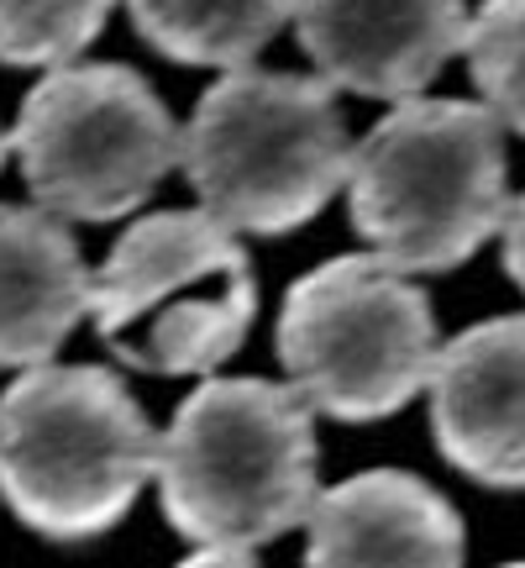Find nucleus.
Wrapping results in <instances>:
<instances>
[{
	"instance_id": "f03ea898",
	"label": "nucleus",
	"mask_w": 525,
	"mask_h": 568,
	"mask_svg": "<svg viewBox=\"0 0 525 568\" xmlns=\"http://www.w3.org/2000/svg\"><path fill=\"white\" fill-rule=\"evenodd\" d=\"M352 226L404 274H446L509 211L505 126L473 101H400L347 163Z\"/></svg>"
},
{
	"instance_id": "9b49d317",
	"label": "nucleus",
	"mask_w": 525,
	"mask_h": 568,
	"mask_svg": "<svg viewBox=\"0 0 525 568\" xmlns=\"http://www.w3.org/2000/svg\"><path fill=\"white\" fill-rule=\"evenodd\" d=\"M90 305L80 243L53 211L0 205V368L48 364Z\"/></svg>"
},
{
	"instance_id": "a211bd4d",
	"label": "nucleus",
	"mask_w": 525,
	"mask_h": 568,
	"mask_svg": "<svg viewBox=\"0 0 525 568\" xmlns=\"http://www.w3.org/2000/svg\"><path fill=\"white\" fill-rule=\"evenodd\" d=\"M505 568H525V564H505Z\"/></svg>"
},
{
	"instance_id": "ddd939ff",
	"label": "nucleus",
	"mask_w": 525,
	"mask_h": 568,
	"mask_svg": "<svg viewBox=\"0 0 525 568\" xmlns=\"http://www.w3.org/2000/svg\"><path fill=\"white\" fill-rule=\"evenodd\" d=\"M116 0H0V63L59 69L101 38Z\"/></svg>"
},
{
	"instance_id": "4468645a",
	"label": "nucleus",
	"mask_w": 525,
	"mask_h": 568,
	"mask_svg": "<svg viewBox=\"0 0 525 568\" xmlns=\"http://www.w3.org/2000/svg\"><path fill=\"white\" fill-rule=\"evenodd\" d=\"M463 53L484 105L525 138V0H484L467 17Z\"/></svg>"
},
{
	"instance_id": "f257e3e1",
	"label": "nucleus",
	"mask_w": 525,
	"mask_h": 568,
	"mask_svg": "<svg viewBox=\"0 0 525 568\" xmlns=\"http://www.w3.org/2000/svg\"><path fill=\"white\" fill-rule=\"evenodd\" d=\"M163 516L200 548H258L316 506V422L295 385L205 379L158 437Z\"/></svg>"
},
{
	"instance_id": "20e7f679",
	"label": "nucleus",
	"mask_w": 525,
	"mask_h": 568,
	"mask_svg": "<svg viewBox=\"0 0 525 568\" xmlns=\"http://www.w3.org/2000/svg\"><path fill=\"white\" fill-rule=\"evenodd\" d=\"M179 163L200 211L231 232L279 237L347 184L352 142L326 80L226 69L179 132Z\"/></svg>"
},
{
	"instance_id": "423d86ee",
	"label": "nucleus",
	"mask_w": 525,
	"mask_h": 568,
	"mask_svg": "<svg viewBox=\"0 0 525 568\" xmlns=\"http://www.w3.org/2000/svg\"><path fill=\"white\" fill-rule=\"evenodd\" d=\"M279 358L310 410L379 422L410 406L436 364V316L421 284L379 253H347L289 284Z\"/></svg>"
},
{
	"instance_id": "2eb2a0df",
	"label": "nucleus",
	"mask_w": 525,
	"mask_h": 568,
	"mask_svg": "<svg viewBox=\"0 0 525 568\" xmlns=\"http://www.w3.org/2000/svg\"><path fill=\"white\" fill-rule=\"evenodd\" d=\"M500 237H505V268H509V280L525 290V195H521V201H509L505 222H500Z\"/></svg>"
},
{
	"instance_id": "f8f14e48",
	"label": "nucleus",
	"mask_w": 525,
	"mask_h": 568,
	"mask_svg": "<svg viewBox=\"0 0 525 568\" xmlns=\"http://www.w3.org/2000/svg\"><path fill=\"white\" fill-rule=\"evenodd\" d=\"M126 11L163 59L243 69L295 17V0H126Z\"/></svg>"
},
{
	"instance_id": "0eeeda50",
	"label": "nucleus",
	"mask_w": 525,
	"mask_h": 568,
	"mask_svg": "<svg viewBox=\"0 0 525 568\" xmlns=\"http://www.w3.org/2000/svg\"><path fill=\"white\" fill-rule=\"evenodd\" d=\"M11 153L42 211L116 222L179 163V126L126 63H59L21 101Z\"/></svg>"
},
{
	"instance_id": "39448f33",
	"label": "nucleus",
	"mask_w": 525,
	"mask_h": 568,
	"mask_svg": "<svg viewBox=\"0 0 525 568\" xmlns=\"http://www.w3.org/2000/svg\"><path fill=\"white\" fill-rule=\"evenodd\" d=\"M101 343L147 374H210L253 332L258 280L247 247L210 211H158L116 237L90 274Z\"/></svg>"
},
{
	"instance_id": "7ed1b4c3",
	"label": "nucleus",
	"mask_w": 525,
	"mask_h": 568,
	"mask_svg": "<svg viewBox=\"0 0 525 568\" xmlns=\"http://www.w3.org/2000/svg\"><path fill=\"white\" fill-rule=\"evenodd\" d=\"M158 474V432L111 368L32 364L0 395V495L59 542L101 537Z\"/></svg>"
},
{
	"instance_id": "9d476101",
	"label": "nucleus",
	"mask_w": 525,
	"mask_h": 568,
	"mask_svg": "<svg viewBox=\"0 0 525 568\" xmlns=\"http://www.w3.org/2000/svg\"><path fill=\"white\" fill-rule=\"evenodd\" d=\"M305 568H463V521L446 495L373 468L316 495Z\"/></svg>"
},
{
	"instance_id": "1a4fd4ad",
	"label": "nucleus",
	"mask_w": 525,
	"mask_h": 568,
	"mask_svg": "<svg viewBox=\"0 0 525 568\" xmlns=\"http://www.w3.org/2000/svg\"><path fill=\"white\" fill-rule=\"evenodd\" d=\"M425 385L446 464L488 489H525V316L457 332Z\"/></svg>"
},
{
	"instance_id": "f3484780",
	"label": "nucleus",
	"mask_w": 525,
	"mask_h": 568,
	"mask_svg": "<svg viewBox=\"0 0 525 568\" xmlns=\"http://www.w3.org/2000/svg\"><path fill=\"white\" fill-rule=\"evenodd\" d=\"M6 153H11V138H0V163H6Z\"/></svg>"
},
{
	"instance_id": "dca6fc26",
	"label": "nucleus",
	"mask_w": 525,
	"mask_h": 568,
	"mask_svg": "<svg viewBox=\"0 0 525 568\" xmlns=\"http://www.w3.org/2000/svg\"><path fill=\"white\" fill-rule=\"evenodd\" d=\"M179 568H258V564L247 558V548H205L195 558H184Z\"/></svg>"
},
{
	"instance_id": "6e6552de",
	"label": "nucleus",
	"mask_w": 525,
	"mask_h": 568,
	"mask_svg": "<svg viewBox=\"0 0 525 568\" xmlns=\"http://www.w3.org/2000/svg\"><path fill=\"white\" fill-rule=\"evenodd\" d=\"M295 32L331 90L410 101L463 53V0H295Z\"/></svg>"
}]
</instances>
